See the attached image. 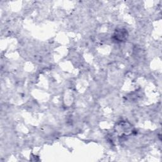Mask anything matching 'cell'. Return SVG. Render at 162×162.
I'll return each mask as SVG.
<instances>
[{
  "label": "cell",
  "mask_w": 162,
  "mask_h": 162,
  "mask_svg": "<svg viewBox=\"0 0 162 162\" xmlns=\"http://www.w3.org/2000/svg\"><path fill=\"white\" fill-rule=\"evenodd\" d=\"M114 36L115 37V39L118 41H123L127 38V32L123 29L118 30L117 31H116Z\"/></svg>",
  "instance_id": "cell-1"
}]
</instances>
